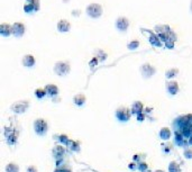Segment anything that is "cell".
Masks as SVG:
<instances>
[{
    "label": "cell",
    "mask_w": 192,
    "mask_h": 172,
    "mask_svg": "<svg viewBox=\"0 0 192 172\" xmlns=\"http://www.w3.org/2000/svg\"><path fill=\"white\" fill-rule=\"evenodd\" d=\"M66 148H69V150L71 151V152H80L81 151V144L79 141H73V140H70L69 142V144Z\"/></svg>",
    "instance_id": "22"
},
{
    "label": "cell",
    "mask_w": 192,
    "mask_h": 172,
    "mask_svg": "<svg viewBox=\"0 0 192 172\" xmlns=\"http://www.w3.org/2000/svg\"><path fill=\"white\" fill-rule=\"evenodd\" d=\"M131 110H129L127 107H119L117 108L116 110V117L117 119L121 123H126L130 119V116H131Z\"/></svg>",
    "instance_id": "7"
},
{
    "label": "cell",
    "mask_w": 192,
    "mask_h": 172,
    "mask_svg": "<svg viewBox=\"0 0 192 172\" xmlns=\"http://www.w3.org/2000/svg\"><path fill=\"white\" fill-rule=\"evenodd\" d=\"M140 46V42L137 40H133V41H130L129 43L127 44V47H128V49H137Z\"/></svg>",
    "instance_id": "32"
},
{
    "label": "cell",
    "mask_w": 192,
    "mask_h": 172,
    "mask_svg": "<svg viewBox=\"0 0 192 172\" xmlns=\"http://www.w3.org/2000/svg\"><path fill=\"white\" fill-rule=\"evenodd\" d=\"M179 74V69L177 68H172V69H169L166 71V73H165V77H166L167 80H170V79H173L175 78Z\"/></svg>",
    "instance_id": "26"
},
{
    "label": "cell",
    "mask_w": 192,
    "mask_h": 172,
    "mask_svg": "<svg viewBox=\"0 0 192 172\" xmlns=\"http://www.w3.org/2000/svg\"><path fill=\"white\" fill-rule=\"evenodd\" d=\"M189 145L190 146H192V135L189 137Z\"/></svg>",
    "instance_id": "41"
},
{
    "label": "cell",
    "mask_w": 192,
    "mask_h": 172,
    "mask_svg": "<svg viewBox=\"0 0 192 172\" xmlns=\"http://www.w3.org/2000/svg\"><path fill=\"white\" fill-rule=\"evenodd\" d=\"M190 10H191V12H192V0H191V5H190Z\"/></svg>",
    "instance_id": "44"
},
{
    "label": "cell",
    "mask_w": 192,
    "mask_h": 172,
    "mask_svg": "<svg viewBox=\"0 0 192 172\" xmlns=\"http://www.w3.org/2000/svg\"><path fill=\"white\" fill-rule=\"evenodd\" d=\"M25 25L20 22H16L13 24V35L17 38L22 37L23 35L25 34Z\"/></svg>",
    "instance_id": "11"
},
{
    "label": "cell",
    "mask_w": 192,
    "mask_h": 172,
    "mask_svg": "<svg viewBox=\"0 0 192 172\" xmlns=\"http://www.w3.org/2000/svg\"><path fill=\"white\" fill-rule=\"evenodd\" d=\"M23 65L26 68H33L35 65V58L31 54H26L23 58Z\"/></svg>",
    "instance_id": "17"
},
{
    "label": "cell",
    "mask_w": 192,
    "mask_h": 172,
    "mask_svg": "<svg viewBox=\"0 0 192 172\" xmlns=\"http://www.w3.org/2000/svg\"><path fill=\"white\" fill-rule=\"evenodd\" d=\"M26 1H27V2H29V3H31V5L35 7V10H36V11H38V10H40V0H26Z\"/></svg>",
    "instance_id": "35"
},
{
    "label": "cell",
    "mask_w": 192,
    "mask_h": 172,
    "mask_svg": "<svg viewBox=\"0 0 192 172\" xmlns=\"http://www.w3.org/2000/svg\"><path fill=\"white\" fill-rule=\"evenodd\" d=\"M147 169H148V164H147L145 161H143V162L138 163V170H140V172L145 171V170H147Z\"/></svg>",
    "instance_id": "36"
},
{
    "label": "cell",
    "mask_w": 192,
    "mask_h": 172,
    "mask_svg": "<svg viewBox=\"0 0 192 172\" xmlns=\"http://www.w3.org/2000/svg\"><path fill=\"white\" fill-rule=\"evenodd\" d=\"M142 172H153V171H151L149 169H147V170H145V171H142Z\"/></svg>",
    "instance_id": "43"
},
{
    "label": "cell",
    "mask_w": 192,
    "mask_h": 172,
    "mask_svg": "<svg viewBox=\"0 0 192 172\" xmlns=\"http://www.w3.org/2000/svg\"><path fill=\"white\" fill-rule=\"evenodd\" d=\"M46 95H47L46 90L43 89V88H38V89L35 90V96H36V98H38V99H43Z\"/></svg>",
    "instance_id": "30"
},
{
    "label": "cell",
    "mask_w": 192,
    "mask_h": 172,
    "mask_svg": "<svg viewBox=\"0 0 192 172\" xmlns=\"http://www.w3.org/2000/svg\"><path fill=\"white\" fill-rule=\"evenodd\" d=\"M154 172H164V171H163V170H155Z\"/></svg>",
    "instance_id": "42"
},
{
    "label": "cell",
    "mask_w": 192,
    "mask_h": 172,
    "mask_svg": "<svg viewBox=\"0 0 192 172\" xmlns=\"http://www.w3.org/2000/svg\"><path fill=\"white\" fill-rule=\"evenodd\" d=\"M155 31H156V34H169L171 32V28L169 25H157L155 27Z\"/></svg>",
    "instance_id": "24"
},
{
    "label": "cell",
    "mask_w": 192,
    "mask_h": 172,
    "mask_svg": "<svg viewBox=\"0 0 192 172\" xmlns=\"http://www.w3.org/2000/svg\"><path fill=\"white\" fill-rule=\"evenodd\" d=\"M156 72V69L153 67V65L148 64V63H144V64L140 67V73H142L143 78L145 79H148V78L153 77Z\"/></svg>",
    "instance_id": "10"
},
{
    "label": "cell",
    "mask_w": 192,
    "mask_h": 172,
    "mask_svg": "<svg viewBox=\"0 0 192 172\" xmlns=\"http://www.w3.org/2000/svg\"><path fill=\"white\" fill-rule=\"evenodd\" d=\"M64 145L63 144H59V145H55L54 148H53L52 153H53V157L55 160H59V159H63L64 155L66 154V150L65 148H63Z\"/></svg>",
    "instance_id": "13"
},
{
    "label": "cell",
    "mask_w": 192,
    "mask_h": 172,
    "mask_svg": "<svg viewBox=\"0 0 192 172\" xmlns=\"http://www.w3.org/2000/svg\"><path fill=\"white\" fill-rule=\"evenodd\" d=\"M23 8H24V11H25L26 14H31V12L36 11V10H35V7L33 6L31 3L27 2V1H26V3L24 5V7H23Z\"/></svg>",
    "instance_id": "31"
},
{
    "label": "cell",
    "mask_w": 192,
    "mask_h": 172,
    "mask_svg": "<svg viewBox=\"0 0 192 172\" xmlns=\"http://www.w3.org/2000/svg\"><path fill=\"white\" fill-rule=\"evenodd\" d=\"M145 157H146L145 154H135L133 157V161L140 163V162H143V161H145Z\"/></svg>",
    "instance_id": "33"
},
{
    "label": "cell",
    "mask_w": 192,
    "mask_h": 172,
    "mask_svg": "<svg viewBox=\"0 0 192 172\" xmlns=\"http://www.w3.org/2000/svg\"><path fill=\"white\" fill-rule=\"evenodd\" d=\"M5 170H6V172H19V166L14 162H10L6 166Z\"/></svg>",
    "instance_id": "27"
},
{
    "label": "cell",
    "mask_w": 192,
    "mask_h": 172,
    "mask_svg": "<svg viewBox=\"0 0 192 172\" xmlns=\"http://www.w3.org/2000/svg\"><path fill=\"white\" fill-rule=\"evenodd\" d=\"M171 135H172V132H171V129L169 127H162L160 129V132H158V136L163 141H169L171 138Z\"/></svg>",
    "instance_id": "18"
},
{
    "label": "cell",
    "mask_w": 192,
    "mask_h": 172,
    "mask_svg": "<svg viewBox=\"0 0 192 172\" xmlns=\"http://www.w3.org/2000/svg\"><path fill=\"white\" fill-rule=\"evenodd\" d=\"M136 117H137V120H138V122H144L146 116H145V114H144V111H143V113H140V114L136 115Z\"/></svg>",
    "instance_id": "39"
},
{
    "label": "cell",
    "mask_w": 192,
    "mask_h": 172,
    "mask_svg": "<svg viewBox=\"0 0 192 172\" xmlns=\"http://www.w3.org/2000/svg\"><path fill=\"white\" fill-rule=\"evenodd\" d=\"M70 70H71V68H70V64H69L68 62L59 61V62H56L55 65H54V72H55L59 77H65V75H68Z\"/></svg>",
    "instance_id": "4"
},
{
    "label": "cell",
    "mask_w": 192,
    "mask_h": 172,
    "mask_svg": "<svg viewBox=\"0 0 192 172\" xmlns=\"http://www.w3.org/2000/svg\"><path fill=\"white\" fill-rule=\"evenodd\" d=\"M142 32L143 33H148L149 34L148 41H149V43L152 44L153 46H155V47H161L162 44H163V42H162L161 38L158 37L157 34L153 33V32L149 31V29H144V28H142Z\"/></svg>",
    "instance_id": "9"
},
{
    "label": "cell",
    "mask_w": 192,
    "mask_h": 172,
    "mask_svg": "<svg viewBox=\"0 0 192 172\" xmlns=\"http://www.w3.org/2000/svg\"><path fill=\"white\" fill-rule=\"evenodd\" d=\"M54 140H56L60 144H63L64 146H68L69 142H70L71 138H69V136L66 135V134H59V135L54 136Z\"/></svg>",
    "instance_id": "23"
},
{
    "label": "cell",
    "mask_w": 192,
    "mask_h": 172,
    "mask_svg": "<svg viewBox=\"0 0 192 172\" xmlns=\"http://www.w3.org/2000/svg\"><path fill=\"white\" fill-rule=\"evenodd\" d=\"M174 144L179 146V148H186L189 146V140L182 135V133L179 131H174Z\"/></svg>",
    "instance_id": "8"
},
{
    "label": "cell",
    "mask_w": 192,
    "mask_h": 172,
    "mask_svg": "<svg viewBox=\"0 0 192 172\" xmlns=\"http://www.w3.org/2000/svg\"><path fill=\"white\" fill-rule=\"evenodd\" d=\"M71 29V24L66 19H61L57 23V31L60 33H68Z\"/></svg>",
    "instance_id": "16"
},
{
    "label": "cell",
    "mask_w": 192,
    "mask_h": 172,
    "mask_svg": "<svg viewBox=\"0 0 192 172\" xmlns=\"http://www.w3.org/2000/svg\"><path fill=\"white\" fill-rule=\"evenodd\" d=\"M54 172H72V170L68 166H56V169L54 170Z\"/></svg>",
    "instance_id": "34"
},
{
    "label": "cell",
    "mask_w": 192,
    "mask_h": 172,
    "mask_svg": "<svg viewBox=\"0 0 192 172\" xmlns=\"http://www.w3.org/2000/svg\"><path fill=\"white\" fill-rule=\"evenodd\" d=\"M166 91L170 93L171 96H175L179 92V83L177 81L169 80L166 82Z\"/></svg>",
    "instance_id": "14"
},
{
    "label": "cell",
    "mask_w": 192,
    "mask_h": 172,
    "mask_svg": "<svg viewBox=\"0 0 192 172\" xmlns=\"http://www.w3.org/2000/svg\"><path fill=\"white\" fill-rule=\"evenodd\" d=\"M174 42H175V41L169 38V40H167L166 42H164V45L166 46L167 49H173V47H174Z\"/></svg>",
    "instance_id": "38"
},
{
    "label": "cell",
    "mask_w": 192,
    "mask_h": 172,
    "mask_svg": "<svg viewBox=\"0 0 192 172\" xmlns=\"http://www.w3.org/2000/svg\"><path fill=\"white\" fill-rule=\"evenodd\" d=\"M167 170H169V172H182L181 166L177 161H171L169 166H167Z\"/></svg>",
    "instance_id": "25"
},
{
    "label": "cell",
    "mask_w": 192,
    "mask_h": 172,
    "mask_svg": "<svg viewBox=\"0 0 192 172\" xmlns=\"http://www.w3.org/2000/svg\"><path fill=\"white\" fill-rule=\"evenodd\" d=\"M162 152H163V154L164 155H169L170 153H172V150H173V146H172V144H170V143H164V144H162Z\"/></svg>",
    "instance_id": "28"
},
{
    "label": "cell",
    "mask_w": 192,
    "mask_h": 172,
    "mask_svg": "<svg viewBox=\"0 0 192 172\" xmlns=\"http://www.w3.org/2000/svg\"><path fill=\"white\" fill-rule=\"evenodd\" d=\"M34 131L38 136H45L48 131V124L47 120L44 118H37L34 122Z\"/></svg>",
    "instance_id": "2"
},
{
    "label": "cell",
    "mask_w": 192,
    "mask_h": 172,
    "mask_svg": "<svg viewBox=\"0 0 192 172\" xmlns=\"http://www.w3.org/2000/svg\"><path fill=\"white\" fill-rule=\"evenodd\" d=\"M18 135L19 133L17 132V129L14 127H6L5 128V137H6V142L8 145H16L17 141H18Z\"/></svg>",
    "instance_id": "3"
},
{
    "label": "cell",
    "mask_w": 192,
    "mask_h": 172,
    "mask_svg": "<svg viewBox=\"0 0 192 172\" xmlns=\"http://www.w3.org/2000/svg\"><path fill=\"white\" fill-rule=\"evenodd\" d=\"M128 169H129L130 171H136V170H138V163L135 162V161L130 162L129 164H128Z\"/></svg>",
    "instance_id": "37"
},
{
    "label": "cell",
    "mask_w": 192,
    "mask_h": 172,
    "mask_svg": "<svg viewBox=\"0 0 192 172\" xmlns=\"http://www.w3.org/2000/svg\"><path fill=\"white\" fill-rule=\"evenodd\" d=\"M44 89L46 90L47 96H50V97H55L59 93V88L55 84H47V86H45Z\"/></svg>",
    "instance_id": "21"
},
{
    "label": "cell",
    "mask_w": 192,
    "mask_h": 172,
    "mask_svg": "<svg viewBox=\"0 0 192 172\" xmlns=\"http://www.w3.org/2000/svg\"><path fill=\"white\" fill-rule=\"evenodd\" d=\"M87 14L92 18H99L102 15V6L99 3H90L87 7Z\"/></svg>",
    "instance_id": "6"
},
{
    "label": "cell",
    "mask_w": 192,
    "mask_h": 172,
    "mask_svg": "<svg viewBox=\"0 0 192 172\" xmlns=\"http://www.w3.org/2000/svg\"><path fill=\"white\" fill-rule=\"evenodd\" d=\"M174 131H179L182 135L189 140L192 135V114L181 115L173 120Z\"/></svg>",
    "instance_id": "1"
},
{
    "label": "cell",
    "mask_w": 192,
    "mask_h": 172,
    "mask_svg": "<svg viewBox=\"0 0 192 172\" xmlns=\"http://www.w3.org/2000/svg\"><path fill=\"white\" fill-rule=\"evenodd\" d=\"M86 101H87V98H86V96L83 93H77L73 97V102H74V105H77V107H82L86 104Z\"/></svg>",
    "instance_id": "19"
},
{
    "label": "cell",
    "mask_w": 192,
    "mask_h": 172,
    "mask_svg": "<svg viewBox=\"0 0 192 172\" xmlns=\"http://www.w3.org/2000/svg\"><path fill=\"white\" fill-rule=\"evenodd\" d=\"M183 157H186V160H192V148H190V145L184 148V150H183Z\"/></svg>",
    "instance_id": "29"
},
{
    "label": "cell",
    "mask_w": 192,
    "mask_h": 172,
    "mask_svg": "<svg viewBox=\"0 0 192 172\" xmlns=\"http://www.w3.org/2000/svg\"><path fill=\"white\" fill-rule=\"evenodd\" d=\"M129 27V20L126 17H118L116 19V28L119 32H126Z\"/></svg>",
    "instance_id": "12"
},
{
    "label": "cell",
    "mask_w": 192,
    "mask_h": 172,
    "mask_svg": "<svg viewBox=\"0 0 192 172\" xmlns=\"http://www.w3.org/2000/svg\"><path fill=\"white\" fill-rule=\"evenodd\" d=\"M29 108V101L28 100H20V101H16L10 106L11 111L15 114H24L26 110Z\"/></svg>",
    "instance_id": "5"
},
{
    "label": "cell",
    "mask_w": 192,
    "mask_h": 172,
    "mask_svg": "<svg viewBox=\"0 0 192 172\" xmlns=\"http://www.w3.org/2000/svg\"><path fill=\"white\" fill-rule=\"evenodd\" d=\"M26 172H38V170L35 166H29L27 169H26Z\"/></svg>",
    "instance_id": "40"
},
{
    "label": "cell",
    "mask_w": 192,
    "mask_h": 172,
    "mask_svg": "<svg viewBox=\"0 0 192 172\" xmlns=\"http://www.w3.org/2000/svg\"><path fill=\"white\" fill-rule=\"evenodd\" d=\"M130 110H131V113H133L134 115L140 114V113H143V110H144V105H143V102H140V101H135L133 105H131Z\"/></svg>",
    "instance_id": "20"
},
{
    "label": "cell",
    "mask_w": 192,
    "mask_h": 172,
    "mask_svg": "<svg viewBox=\"0 0 192 172\" xmlns=\"http://www.w3.org/2000/svg\"><path fill=\"white\" fill-rule=\"evenodd\" d=\"M13 34V25H9L7 23H2L0 25V35L3 37H8Z\"/></svg>",
    "instance_id": "15"
}]
</instances>
